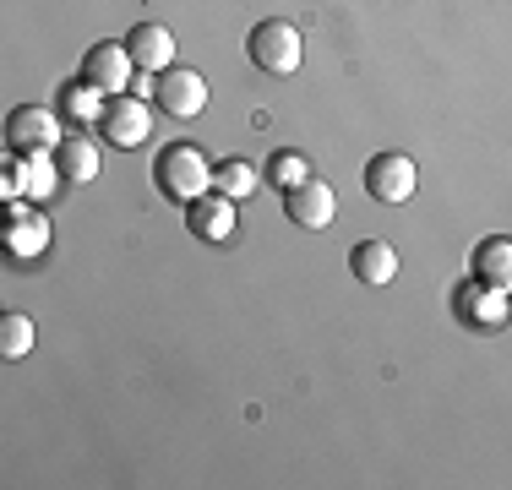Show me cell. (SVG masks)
<instances>
[{
    "label": "cell",
    "mask_w": 512,
    "mask_h": 490,
    "mask_svg": "<svg viewBox=\"0 0 512 490\" xmlns=\"http://www.w3.org/2000/svg\"><path fill=\"white\" fill-rule=\"evenodd\" d=\"M284 218H295L300 229H327L338 218V196L327 180H306V186H295V191H284Z\"/></svg>",
    "instance_id": "7c38bea8"
},
{
    "label": "cell",
    "mask_w": 512,
    "mask_h": 490,
    "mask_svg": "<svg viewBox=\"0 0 512 490\" xmlns=\"http://www.w3.org/2000/svg\"><path fill=\"white\" fill-rule=\"evenodd\" d=\"M126 49L131 60H137V71H169V60H175V33L164 28V22H137V28L126 33Z\"/></svg>",
    "instance_id": "5bb4252c"
},
{
    "label": "cell",
    "mask_w": 512,
    "mask_h": 490,
    "mask_svg": "<svg viewBox=\"0 0 512 490\" xmlns=\"http://www.w3.org/2000/svg\"><path fill=\"white\" fill-rule=\"evenodd\" d=\"M158 104H164L169 120H197L207 109V77L191 66H169L158 71Z\"/></svg>",
    "instance_id": "30bf717a"
},
{
    "label": "cell",
    "mask_w": 512,
    "mask_h": 490,
    "mask_svg": "<svg viewBox=\"0 0 512 490\" xmlns=\"http://www.w3.org/2000/svg\"><path fill=\"white\" fill-rule=\"evenodd\" d=\"M55 164L66 180H77V186H88L93 175H99V147H93L88 137H66L55 147Z\"/></svg>",
    "instance_id": "e0dca14e"
},
{
    "label": "cell",
    "mask_w": 512,
    "mask_h": 490,
    "mask_svg": "<svg viewBox=\"0 0 512 490\" xmlns=\"http://www.w3.org/2000/svg\"><path fill=\"white\" fill-rule=\"evenodd\" d=\"M235 196H224V191H202L197 202H186V229L197 240L207 245H224L229 235H235Z\"/></svg>",
    "instance_id": "8fae6325"
},
{
    "label": "cell",
    "mask_w": 512,
    "mask_h": 490,
    "mask_svg": "<svg viewBox=\"0 0 512 490\" xmlns=\"http://www.w3.org/2000/svg\"><path fill=\"white\" fill-rule=\"evenodd\" d=\"M262 175L273 180L278 191H295V186H306V180H311V158H306V153H295V147H278V153L267 158Z\"/></svg>",
    "instance_id": "ac0fdd59"
},
{
    "label": "cell",
    "mask_w": 512,
    "mask_h": 490,
    "mask_svg": "<svg viewBox=\"0 0 512 490\" xmlns=\"http://www.w3.org/2000/svg\"><path fill=\"white\" fill-rule=\"evenodd\" d=\"M60 164L55 153H17V164H6V175H0V196L6 202H17V196H28V202H50L60 191Z\"/></svg>",
    "instance_id": "277c9868"
},
{
    "label": "cell",
    "mask_w": 512,
    "mask_h": 490,
    "mask_svg": "<svg viewBox=\"0 0 512 490\" xmlns=\"http://www.w3.org/2000/svg\"><path fill=\"white\" fill-rule=\"evenodd\" d=\"M104 104H109V93H99L88 77L66 82V88L55 93V109H60V120H66L71 131H88V126H99V120H104Z\"/></svg>",
    "instance_id": "4fadbf2b"
},
{
    "label": "cell",
    "mask_w": 512,
    "mask_h": 490,
    "mask_svg": "<svg viewBox=\"0 0 512 490\" xmlns=\"http://www.w3.org/2000/svg\"><path fill=\"white\" fill-rule=\"evenodd\" d=\"M474 278H485L491 289L512 294V240L507 235H491L474 245Z\"/></svg>",
    "instance_id": "2e32d148"
},
{
    "label": "cell",
    "mask_w": 512,
    "mask_h": 490,
    "mask_svg": "<svg viewBox=\"0 0 512 490\" xmlns=\"http://www.w3.org/2000/svg\"><path fill=\"white\" fill-rule=\"evenodd\" d=\"M251 66L256 71H267V77H295L300 71V55H306V44H300V28L295 22H284V17H273V22H256L251 28Z\"/></svg>",
    "instance_id": "7a4b0ae2"
},
{
    "label": "cell",
    "mask_w": 512,
    "mask_h": 490,
    "mask_svg": "<svg viewBox=\"0 0 512 490\" xmlns=\"http://www.w3.org/2000/svg\"><path fill=\"white\" fill-rule=\"evenodd\" d=\"M104 142L115 147H142L153 137V98H137V93H115L104 104V120H99Z\"/></svg>",
    "instance_id": "8992f818"
},
{
    "label": "cell",
    "mask_w": 512,
    "mask_h": 490,
    "mask_svg": "<svg viewBox=\"0 0 512 490\" xmlns=\"http://www.w3.org/2000/svg\"><path fill=\"white\" fill-rule=\"evenodd\" d=\"M0 245H6L11 262H39L50 251V218L39 213V202L17 196L6 202V218H0Z\"/></svg>",
    "instance_id": "3957f363"
},
{
    "label": "cell",
    "mask_w": 512,
    "mask_h": 490,
    "mask_svg": "<svg viewBox=\"0 0 512 490\" xmlns=\"http://www.w3.org/2000/svg\"><path fill=\"white\" fill-rule=\"evenodd\" d=\"M256 180H262V169H251L246 158H224V164H213V191L235 196V202H246L256 191Z\"/></svg>",
    "instance_id": "d6986e66"
},
{
    "label": "cell",
    "mask_w": 512,
    "mask_h": 490,
    "mask_svg": "<svg viewBox=\"0 0 512 490\" xmlns=\"http://www.w3.org/2000/svg\"><path fill=\"white\" fill-rule=\"evenodd\" d=\"M28 349H33V316L6 311L0 316V354H6V360H22Z\"/></svg>",
    "instance_id": "ffe728a7"
},
{
    "label": "cell",
    "mask_w": 512,
    "mask_h": 490,
    "mask_svg": "<svg viewBox=\"0 0 512 490\" xmlns=\"http://www.w3.org/2000/svg\"><path fill=\"white\" fill-rule=\"evenodd\" d=\"M153 186L169 196V202H197L202 191H213V164H207L202 147L191 142H169L164 153L153 158Z\"/></svg>",
    "instance_id": "6da1fadb"
},
{
    "label": "cell",
    "mask_w": 512,
    "mask_h": 490,
    "mask_svg": "<svg viewBox=\"0 0 512 490\" xmlns=\"http://www.w3.org/2000/svg\"><path fill=\"white\" fill-rule=\"evenodd\" d=\"M453 311H458V322L480 327V333H496V327L512 322V294L491 289L485 278H469V284L453 289Z\"/></svg>",
    "instance_id": "ba28073f"
},
{
    "label": "cell",
    "mask_w": 512,
    "mask_h": 490,
    "mask_svg": "<svg viewBox=\"0 0 512 490\" xmlns=\"http://www.w3.org/2000/svg\"><path fill=\"white\" fill-rule=\"evenodd\" d=\"M82 77L93 82L99 93H131V77H137V60H131L126 39H104V44H88L82 55Z\"/></svg>",
    "instance_id": "9c48e42d"
},
{
    "label": "cell",
    "mask_w": 512,
    "mask_h": 490,
    "mask_svg": "<svg viewBox=\"0 0 512 490\" xmlns=\"http://www.w3.org/2000/svg\"><path fill=\"white\" fill-rule=\"evenodd\" d=\"M60 109H44V104H17L6 115V142H11V153H55L60 142Z\"/></svg>",
    "instance_id": "5b68a950"
},
{
    "label": "cell",
    "mask_w": 512,
    "mask_h": 490,
    "mask_svg": "<svg viewBox=\"0 0 512 490\" xmlns=\"http://www.w3.org/2000/svg\"><path fill=\"white\" fill-rule=\"evenodd\" d=\"M414 186H420V169H414L409 153H376L371 164H365V191L382 207H404L414 196Z\"/></svg>",
    "instance_id": "52a82bcc"
},
{
    "label": "cell",
    "mask_w": 512,
    "mask_h": 490,
    "mask_svg": "<svg viewBox=\"0 0 512 490\" xmlns=\"http://www.w3.org/2000/svg\"><path fill=\"white\" fill-rule=\"evenodd\" d=\"M349 267H355L360 284L382 289V284H393V278H398V251L387 240H360L355 251H349Z\"/></svg>",
    "instance_id": "9a60e30c"
}]
</instances>
